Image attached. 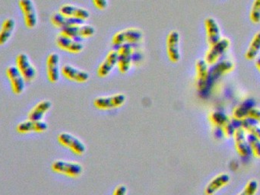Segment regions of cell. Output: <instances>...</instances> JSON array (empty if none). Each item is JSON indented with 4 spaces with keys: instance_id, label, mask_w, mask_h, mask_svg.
<instances>
[{
    "instance_id": "1",
    "label": "cell",
    "mask_w": 260,
    "mask_h": 195,
    "mask_svg": "<svg viewBox=\"0 0 260 195\" xmlns=\"http://www.w3.org/2000/svg\"><path fill=\"white\" fill-rule=\"evenodd\" d=\"M15 66L22 75L26 82H31L35 80L38 76V70L27 53H18L15 58Z\"/></svg>"
},
{
    "instance_id": "2",
    "label": "cell",
    "mask_w": 260,
    "mask_h": 195,
    "mask_svg": "<svg viewBox=\"0 0 260 195\" xmlns=\"http://www.w3.org/2000/svg\"><path fill=\"white\" fill-rule=\"evenodd\" d=\"M18 7L25 27L30 30L35 29L38 25V15L33 0H18Z\"/></svg>"
},
{
    "instance_id": "3",
    "label": "cell",
    "mask_w": 260,
    "mask_h": 195,
    "mask_svg": "<svg viewBox=\"0 0 260 195\" xmlns=\"http://www.w3.org/2000/svg\"><path fill=\"white\" fill-rule=\"evenodd\" d=\"M143 38V34L139 29L129 27L117 32L112 38V44L116 47L124 44H135L140 42Z\"/></svg>"
},
{
    "instance_id": "4",
    "label": "cell",
    "mask_w": 260,
    "mask_h": 195,
    "mask_svg": "<svg viewBox=\"0 0 260 195\" xmlns=\"http://www.w3.org/2000/svg\"><path fill=\"white\" fill-rule=\"evenodd\" d=\"M6 76L12 93L17 96L22 94L25 90L26 82L16 67L9 66L6 70Z\"/></svg>"
},
{
    "instance_id": "5",
    "label": "cell",
    "mask_w": 260,
    "mask_h": 195,
    "mask_svg": "<svg viewBox=\"0 0 260 195\" xmlns=\"http://www.w3.org/2000/svg\"><path fill=\"white\" fill-rule=\"evenodd\" d=\"M180 36L177 31H172L168 34L166 40V50L170 61L177 64L180 61Z\"/></svg>"
},
{
    "instance_id": "6",
    "label": "cell",
    "mask_w": 260,
    "mask_h": 195,
    "mask_svg": "<svg viewBox=\"0 0 260 195\" xmlns=\"http://www.w3.org/2000/svg\"><path fill=\"white\" fill-rule=\"evenodd\" d=\"M46 73L47 79L51 83H56L61 74L60 58L56 53H50L46 60Z\"/></svg>"
},
{
    "instance_id": "7",
    "label": "cell",
    "mask_w": 260,
    "mask_h": 195,
    "mask_svg": "<svg viewBox=\"0 0 260 195\" xmlns=\"http://www.w3.org/2000/svg\"><path fill=\"white\" fill-rule=\"evenodd\" d=\"M51 169L54 173L65 175L70 177H78L82 174L83 170L80 164L62 160L53 162Z\"/></svg>"
},
{
    "instance_id": "8",
    "label": "cell",
    "mask_w": 260,
    "mask_h": 195,
    "mask_svg": "<svg viewBox=\"0 0 260 195\" xmlns=\"http://www.w3.org/2000/svg\"><path fill=\"white\" fill-rule=\"evenodd\" d=\"M117 66L119 71L125 74L129 72L133 64V48L130 44L120 46L117 50Z\"/></svg>"
},
{
    "instance_id": "9",
    "label": "cell",
    "mask_w": 260,
    "mask_h": 195,
    "mask_svg": "<svg viewBox=\"0 0 260 195\" xmlns=\"http://www.w3.org/2000/svg\"><path fill=\"white\" fill-rule=\"evenodd\" d=\"M126 97L123 94H115L110 96L99 97L94 101V107L100 110H109L121 107L126 102Z\"/></svg>"
},
{
    "instance_id": "10",
    "label": "cell",
    "mask_w": 260,
    "mask_h": 195,
    "mask_svg": "<svg viewBox=\"0 0 260 195\" xmlns=\"http://www.w3.org/2000/svg\"><path fill=\"white\" fill-rule=\"evenodd\" d=\"M60 33L77 40L79 38H91L95 33V29L89 24L82 23L62 29Z\"/></svg>"
},
{
    "instance_id": "11",
    "label": "cell",
    "mask_w": 260,
    "mask_h": 195,
    "mask_svg": "<svg viewBox=\"0 0 260 195\" xmlns=\"http://www.w3.org/2000/svg\"><path fill=\"white\" fill-rule=\"evenodd\" d=\"M55 41H56V46L60 50L68 53L76 54V53H81L83 50L84 46L82 43L79 42L78 40L70 38L62 33H59L56 36Z\"/></svg>"
},
{
    "instance_id": "12",
    "label": "cell",
    "mask_w": 260,
    "mask_h": 195,
    "mask_svg": "<svg viewBox=\"0 0 260 195\" xmlns=\"http://www.w3.org/2000/svg\"><path fill=\"white\" fill-rule=\"evenodd\" d=\"M57 140L61 145L70 149L76 154H83L86 150L85 144L80 140L70 133H61L58 136Z\"/></svg>"
},
{
    "instance_id": "13",
    "label": "cell",
    "mask_w": 260,
    "mask_h": 195,
    "mask_svg": "<svg viewBox=\"0 0 260 195\" xmlns=\"http://www.w3.org/2000/svg\"><path fill=\"white\" fill-rule=\"evenodd\" d=\"M230 41L228 38H222L214 45L211 46L206 54L205 61L209 65L216 64L220 57L228 50L230 46Z\"/></svg>"
},
{
    "instance_id": "14",
    "label": "cell",
    "mask_w": 260,
    "mask_h": 195,
    "mask_svg": "<svg viewBox=\"0 0 260 195\" xmlns=\"http://www.w3.org/2000/svg\"><path fill=\"white\" fill-rule=\"evenodd\" d=\"M47 129H48V125L44 121H32L29 119L21 121L16 126L17 132L20 134L44 133Z\"/></svg>"
},
{
    "instance_id": "15",
    "label": "cell",
    "mask_w": 260,
    "mask_h": 195,
    "mask_svg": "<svg viewBox=\"0 0 260 195\" xmlns=\"http://www.w3.org/2000/svg\"><path fill=\"white\" fill-rule=\"evenodd\" d=\"M59 12L64 16L81 20L84 22L88 20L90 17L89 11L84 9V8L73 6L71 4L62 5L59 8Z\"/></svg>"
},
{
    "instance_id": "16",
    "label": "cell",
    "mask_w": 260,
    "mask_h": 195,
    "mask_svg": "<svg viewBox=\"0 0 260 195\" xmlns=\"http://www.w3.org/2000/svg\"><path fill=\"white\" fill-rule=\"evenodd\" d=\"M61 74L68 80L79 83L87 82L89 79L88 72L79 70L70 64H65L61 67Z\"/></svg>"
},
{
    "instance_id": "17",
    "label": "cell",
    "mask_w": 260,
    "mask_h": 195,
    "mask_svg": "<svg viewBox=\"0 0 260 195\" xmlns=\"http://www.w3.org/2000/svg\"><path fill=\"white\" fill-rule=\"evenodd\" d=\"M117 50H111L107 55L102 64L99 65L98 68V76L101 78H105L108 76L111 73L113 70L117 66Z\"/></svg>"
},
{
    "instance_id": "18",
    "label": "cell",
    "mask_w": 260,
    "mask_h": 195,
    "mask_svg": "<svg viewBox=\"0 0 260 195\" xmlns=\"http://www.w3.org/2000/svg\"><path fill=\"white\" fill-rule=\"evenodd\" d=\"M208 65L209 64L205 60H198L196 63L197 86L200 90H205L209 82V70Z\"/></svg>"
},
{
    "instance_id": "19",
    "label": "cell",
    "mask_w": 260,
    "mask_h": 195,
    "mask_svg": "<svg viewBox=\"0 0 260 195\" xmlns=\"http://www.w3.org/2000/svg\"><path fill=\"white\" fill-rule=\"evenodd\" d=\"M205 27H206L207 42L210 47L221 40L219 26L214 18H206L205 21Z\"/></svg>"
},
{
    "instance_id": "20",
    "label": "cell",
    "mask_w": 260,
    "mask_h": 195,
    "mask_svg": "<svg viewBox=\"0 0 260 195\" xmlns=\"http://www.w3.org/2000/svg\"><path fill=\"white\" fill-rule=\"evenodd\" d=\"M234 136H235V148L238 154L244 157L249 156L250 153V148L247 142L245 130L242 127H238L235 130Z\"/></svg>"
},
{
    "instance_id": "21",
    "label": "cell",
    "mask_w": 260,
    "mask_h": 195,
    "mask_svg": "<svg viewBox=\"0 0 260 195\" xmlns=\"http://www.w3.org/2000/svg\"><path fill=\"white\" fill-rule=\"evenodd\" d=\"M52 107L51 101L49 100H43L35 104L27 114V119L32 121H43L46 114Z\"/></svg>"
},
{
    "instance_id": "22",
    "label": "cell",
    "mask_w": 260,
    "mask_h": 195,
    "mask_svg": "<svg viewBox=\"0 0 260 195\" xmlns=\"http://www.w3.org/2000/svg\"><path fill=\"white\" fill-rule=\"evenodd\" d=\"M16 23L12 18L3 20L0 26V47L6 45L15 32Z\"/></svg>"
},
{
    "instance_id": "23",
    "label": "cell",
    "mask_w": 260,
    "mask_h": 195,
    "mask_svg": "<svg viewBox=\"0 0 260 195\" xmlns=\"http://www.w3.org/2000/svg\"><path fill=\"white\" fill-rule=\"evenodd\" d=\"M230 182V176L228 174H220L214 178L206 186L205 194L206 195L215 194L218 190L227 185Z\"/></svg>"
},
{
    "instance_id": "24",
    "label": "cell",
    "mask_w": 260,
    "mask_h": 195,
    "mask_svg": "<svg viewBox=\"0 0 260 195\" xmlns=\"http://www.w3.org/2000/svg\"><path fill=\"white\" fill-rule=\"evenodd\" d=\"M50 21L55 27L59 29L60 30L66 29V27H71V26L76 25V24L84 23V21H81V20L64 16V15H61L59 12L53 14L52 16L50 17Z\"/></svg>"
},
{
    "instance_id": "25",
    "label": "cell",
    "mask_w": 260,
    "mask_h": 195,
    "mask_svg": "<svg viewBox=\"0 0 260 195\" xmlns=\"http://www.w3.org/2000/svg\"><path fill=\"white\" fill-rule=\"evenodd\" d=\"M234 67H235V65L233 63L229 61H222L215 65L212 70L209 71V79L211 77H219L221 75L232 72L234 70Z\"/></svg>"
},
{
    "instance_id": "26",
    "label": "cell",
    "mask_w": 260,
    "mask_h": 195,
    "mask_svg": "<svg viewBox=\"0 0 260 195\" xmlns=\"http://www.w3.org/2000/svg\"><path fill=\"white\" fill-rule=\"evenodd\" d=\"M254 101L252 99L247 100L242 104H240L238 107L234 110L233 117L235 119L241 121L244 118H247L250 109L254 107Z\"/></svg>"
},
{
    "instance_id": "27",
    "label": "cell",
    "mask_w": 260,
    "mask_h": 195,
    "mask_svg": "<svg viewBox=\"0 0 260 195\" xmlns=\"http://www.w3.org/2000/svg\"><path fill=\"white\" fill-rule=\"evenodd\" d=\"M257 121L253 118H246L241 121V127L250 134L253 135L260 139V127Z\"/></svg>"
},
{
    "instance_id": "28",
    "label": "cell",
    "mask_w": 260,
    "mask_h": 195,
    "mask_svg": "<svg viewBox=\"0 0 260 195\" xmlns=\"http://www.w3.org/2000/svg\"><path fill=\"white\" fill-rule=\"evenodd\" d=\"M260 50V32H258L253 41L250 43V45L249 46L248 50L246 52L245 57L249 61H253L257 56Z\"/></svg>"
},
{
    "instance_id": "29",
    "label": "cell",
    "mask_w": 260,
    "mask_h": 195,
    "mask_svg": "<svg viewBox=\"0 0 260 195\" xmlns=\"http://www.w3.org/2000/svg\"><path fill=\"white\" fill-rule=\"evenodd\" d=\"M209 120L215 127H221V128H223L230 121L229 117L221 112H212L209 115Z\"/></svg>"
},
{
    "instance_id": "30",
    "label": "cell",
    "mask_w": 260,
    "mask_h": 195,
    "mask_svg": "<svg viewBox=\"0 0 260 195\" xmlns=\"http://www.w3.org/2000/svg\"><path fill=\"white\" fill-rule=\"evenodd\" d=\"M247 140L250 150L253 151V155L256 158H260V139L249 133L247 136Z\"/></svg>"
},
{
    "instance_id": "31",
    "label": "cell",
    "mask_w": 260,
    "mask_h": 195,
    "mask_svg": "<svg viewBox=\"0 0 260 195\" xmlns=\"http://www.w3.org/2000/svg\"><path fill=\"white\" fill-rule=\"evenodd\" d=\"M258 182L257 181L250 180L246 185L244 189L241 191L238 195H255L258 191Z\"/></svg>"
},
{
    "instance_id": "32",
    "label": "cell",
    "mask_w": 260,
    "mask_h": 195,
    "mask_svg": "<svg viewBox=\"0 0 260 195\" xmlns=\"http://www.w3.org/2000/svg\"><path fill=\"white\" fill-rule=\"evenodd\" d=\"M250 19L254 24L260 22V0H255L250 12Z\"/></svg>"
},
{
    "instance_id": "33",
    "label": "cell",
    "mask_w": 260,
    "mask_h": 195,
    "mask_svg": "<svg viewBox=\"0 0 260 195\" xmlns=\"http://www.w3.org/2000/svg\"><path fill=\"white\" fill-rule=\"evenodd\" d=\"M223 128H224V134H225L228 137L233 136V135L235 134V130L238 129L235 127L233 123L231 122L230 121H229V123H227V124H226Z\"/></svg>"
},
{
    "instance_id": "34",
    "label": "cell",
    "mask_w": 260,
    "mask_h": 195,
    "mask_svg": "<svg viewBox=\"0 0 260 195\" xmlns=\"http://www.w3.org/2000/svg\"><path fill=\"white\" fill-rule=\"evenodd\" d=\"M247 118H253V119H254L255 121H257L260 124V109L254 107L250 109Z\"/></svg>"
},
{
    "instance_id": "35",
    "label": "cell",
    "mask_w": 260,
    "mask_h": 195,
    "mask_svg": "<svg viewBox=\"0 0 260 195\" xmlns=\"http://www.w3.org/2000/svg\"><path fill=\"white\" fill-rule=\"evenodd\" d=\"M93 4L99 10H104L108 6V0H92Z\"/></svg>"
},
{
    "instance_id": "36",
    "label": "cell",
    "mask_w": 260,
    "mask_h": 195,
    "mask_svg": "<svg viewBox=\"0 0 260 195\" xmlns=\"http://www.w3.org/2000/svg\"><path fill=\"white\" fill-rule=\"evenodd\" d=\"M126 192H127L126 187L125 185H121L116 188L114 195H126Z\"/></svg>"
},
{
    "instance_id": "37",
    "label": "cell",
    "mask_w": 260,
    "mask_h": 195,
    "mask_svg": "<svg viewBox=\"0 0 260 195\" xmlns=\"http://www.w3.org/2000/svg\"><path fill=\"white\" fill-rule=\"evenodd\" d=\"M256 67H257L258 70H259L260 72V58L256 59Z\"/></svg>"
}]
</instances>
